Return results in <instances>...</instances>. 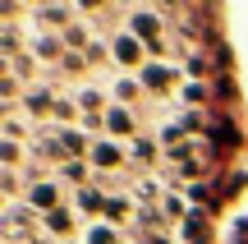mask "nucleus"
<instances>
[{"label": "nucleus", "mask_w": 248, "mask_h": 244, "mask_svg": "<svg viewBox=\"0 0 248 244\" xmlns=\"http://www.w3.org/2000/svg\"><path fill=\"white\" fill-rule=\"evenodd\" d=\"M18 240H28V244L37 240V212L23 208V203H9V212H5V244H18Z\"/></svg>", "instance_id": "obj_1"}, {"label": "nucleus", "mask_w": 248, "mask_h": 244, "mask_svg": "<svg viewBox=\"0 0 248 244\" xmlns=\"http://www.w3.org/2000/svg\"><path fill=\"white\" fill-rule=\"evenodd\" d=\"M55 101H60V97H51V88L28 83V88H23V101H18V111H23V115H32V120H42V115H55Z\"/></svg>", "instance_id": "obj_2"}, {"label": "nucleus", "mask_w": 248, "mask_h": 244, "mask_svg": "<svg viewBox=\"0 0 248 244\" xmlns=\"http://www.w3.org/2000/svg\"><path fill=\"white\" fill-rule=\"evenodd\" d=\"M28 208L51 217V212L60 208V184H55V180H32V184H28Z\"/></svg>", "instance_id": "obj_3"}, {"label": "nucleus", "mask_w": 248, "mask_h": 244, "mask_svg": "<svg viewBox=\"0 0 248 244\" xmlns=\"http://www.w3.org/2000/svg\"><path fill=\"white\" fill-rule=\"evenodd\" d=\"M88 162L97 166V171H120V166H124V147L115 143V138H97Z\"/></svg>", "instance_id": "obj_4"}, {"label": "nucleus", "mask_w": 248, "mask_h": 244, "mask_svg": "<svg viewBox=\"0 0 248 244\" xmlns=\"http://www.w3.org/2000/svg\"><path fill=\"white\" fill-rule=\"evenodd\" d=\"M175 79H179L175 65H147V69L138 74V83H142L147 92H170V88H175Z\"/></svg>", "instance_id": "obj_5"}, {"label": "nucleus", "mask_w": 248, "mask_h": 244, "mask_svg": "<svg viewBox=\"0 0 248 244\" xmlns=\"http://www.w3.org/2000/svg\"><path fill=\"white\" fill-rule=\"evenodd\" d=\"M101 115H106V134L110 138H120V134H133V111L129 106H110V111H101Z\"/></svg>", "instance_id": "obj_6"}, {"label": "nucleus", "mask_w": 248, "mask_h": 244, "mask_svg": "<svg viewBox=\"0 0 248 244\" xmlns=\"http://www.w3.org/2000/svg\"><path fill=\"white\" fill-rule=\"evenodd\" d=\"M129 23H133V37H138V42H147V46L161 42V37H156V33H161V18H156V14H133Z\"/></svg>", "instance_id": "obj_7"}, {"label": "nucleus", "mask_w": 248, "mask_h": 244, "mask_svg": "<svg viewBox=\"0 0 248 244\" xmlns=\"http://www.w3.org/2000/svg\"><path fill=\"white\" fill-rule=\"evenodd\" d=\"M60 42H64V51H88V46L97 42V37H92V33H88L83 23H69V28L60 33Z\"/></svg>", "instance_id": "obj_8"}, {"label": "nucleus", "mask_w": 248, "mask_h": 244, "mask_svg": "<svg viewBox=\"0 0 248 244\" xmlns=\"http://www.w3.org/2000/svg\"><path fill=\"white\" fill-rule=\"evenodd\" d=\"M23 134H28V120H23V111H5V125H0V138H9V143H23Z\"/></svg>", "instance_id": "obj_9"}, {"label": "nucleus", "mask_w": 248, "mask_h": 244, "mask_svg": "<svg viewBox=\"0 0 248 244\" xmlns=\"http://www.w3.org/2000/svg\"><path fill=\"white\" fill-rule=\"evenodd\" d=\"M32 55H42V60H64V42L60 37H32Z\"/></svg>", "instance_id": "obj_10"}, {"label": "nucleus", "mask_w": 248, "mask_h": 244, "mask_svg": "<svg viewBox=\"0 0 248 244\" xmlns=\"http://www.w3.org/2000/svg\"><path fill=\"white\" fill-rule=\"evenodd\" d=\"M138 55H142L138 37H115V60L120 65H138Z\"/></svg>", "instance_id": "obj_11"}, {"label": "nucleus", "mask_w": 248, "mask_h": 244, "mask_svg": "<svg viewBox=\"0 0 248 244\" xmlns=\"http://www.w3.org/2000/svg\"><path fill=\"white\" fill-rule=\"evenodd\" d=\"M18 162H23V143L0 138V166H5V171H18Z\"/></svg>", "instance_id": "obj_12"}, {"label": "nucleus", "mask_w": 248, "mask_h": 244, "mask_svg": "<svg viewBox=\"0 0 248 244\" xmlns=\"http://www.w3.org/2000/svg\"><path fill=\"white\" fill-rule=\"evenodd\" d=\"M46 230H51V235H69V230H74V217H69V212H64V208H55L51 212V217H46Z\"/></svg>", "instance_id": "obj_13"}, {"label": "nucleus", "mask_w": 248, "mask_h": 244, "mask_svg": "<svg viewBox=\"0 0 248 244\" xmlns=\"http://www.w3.org/2000/svg\"><path fill=\"white\" fill-rule=\"evenodd\" d=\"M129 157H133V162H142V166H152V162H156V143H152V138H133Z\"/></svg>", "instance_id": "obj_14"}, {"label": "nucleus", "mask_w": 248, "mask_h": 244, "mask_svg": "<svg viewBox=\"0 0 248 244\" xmlns=\"http://www.w3.org/2000/svg\"><path fill=\"white\" fill-rule=\"evenodd\" d=\"M156 194H161V184H156V180H142V184H133V198H138L142 208H152V203H156Z\"/></svg>", "instance_id": "obj_15"}, {"label": "nucleus", "mask_w": 248, "mask_h": 244, "mask_svg": "<svg viewBox=\"0 0 248 244\" xmlns=\"http://www.w3.org/2000/svg\"><path fill=\"white\" fill-rule=\"evenodd\" d=\"M106 217L110 221H129V198H120V194H115V198H106Z\"/></svg>", "instance_id": "obj_16"}, {"label": "nucleus", "mask_w": 248, "mask_h": 244, "mask_svg": "<svg viewBox=\"0 0 248 244\" xmlns=\"http://www.w3.org/2000/svg\"><path fill=\"white\" fill-rule=\"evenodd\" d=\"M78 208H83V212H97V208H106V198H101L97 189H83V194H78Z\"/></svg>", "instance_id": "obj_17"}, {"label": "nucleus", "mask_w": 248, "mask_h": 244, "mask_svg": "<svg viewBox=\"0 0 248 244\" xmlns=\"http://www.w3.org/2000/svg\"><path fill=\"white\" fill-rule=\"evenodd\" d=\"M88 166H92V162H64V166H60V180H83Z\"/></svg>", "instance_id": "obj_18"}, {"label": "nucleus", "mask_w": 248, "mask_h": 244, "mask_svg": "<svg viewBox=\"0 0 248 244\" xmlns=\"http://www.w3.org/2000/svg\"><path fill=\"white\" fill-rule=\"evenodd\" d=\"M138 88H142V83H133V79H120V83H115V97H120V101H133V97H138Z\"/></svg>", "instance_id": "obj_19"}, {"label": "nucleus", "mask_w": 248, "mask_h": 244, "mask_svg": "<svg viewBox=\"0 0 248 244\" xmlns=\"http://www.w3.org/2000/svg\"><path fill=\"white\" fill-rule=\"evenodd\" d=\"M88 244H115V230H110V226H92L88 230Z\"/></svg>", "instance_id": "obj_20"}, {"label": "nucleus", "mask_w": 248, "mask_h": 244, "mask_svg": "<svg viewBox=\"0 0 248 244\" xmlns=\"http://www.w3.org/2000/svg\"><path fill=\"white\" fill-rule=\"evenodd\" d=\"M78 106L88 111V115H97V106H101V92H92V88H88V92H78Z\"/></svg>", "instance_id": "obj_21"}, {"label": "nucleus", "mask_w": 248, "mask_h": 244, "mask_svg": "<svg viewBox=\"0 0 248 244\" xmlns=\"http://www.w3.org/2000/svg\"><path fill=\"white\" fill-rule=\"evenodd\" d=\"M0 189H5V198H14V194H18V171H5V175H0Z\"/></svg>", "instance_id": "obj_22"}, {"label": "nucleus", "mask_w": 248, "mask_h": 244, "mask_svg": "<svg viewBox=\"0 0 248 244\" xmlns=\"http://www.w3.org/2000/svg\"><path fill=\"white\" fill-rule=\"evenodd\" d=\"M166 217H184V198H175V194H166Z\"/></svg>", "instance_id": "obj_23"}, {"label": "nucleus", "mask_w": 248, "mask_h": 244, "mask_svg": "<svg viewBox=\"0 0 248 244\" xmlns=\"http://www.w3.org/2000/svg\"><path fill=\"white\" fill-rule=\"evenodd\" d=\"M60 244H69V240H60Z\"/></svg>", "instance_id": "obj_24"}]
</instances>
